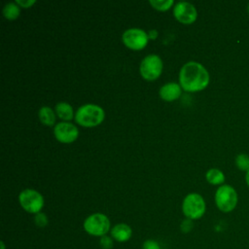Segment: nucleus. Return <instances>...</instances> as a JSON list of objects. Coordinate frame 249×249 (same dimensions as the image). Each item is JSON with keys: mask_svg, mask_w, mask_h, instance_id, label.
Wrapping results in <instances>:
<instances>
[{"mask_svg": "<svg viewBox=\"0 0 249 249\" xmlns=\"http://www.w3.org/2000/svg\"><path fill=\"white\" fill-rule=\"evenodd\" d=\"M193 228H194V222H193V220L188 219V218L184 219L180 224V230L184 233L190 232L193 230Z\"/></svg>", "mask_w": 249, "mask_h": 249, "instance_id": "412c9836", "label": "nucleus"}, {"mask_svg": "<svg viewBox=\"0 0 249 249\" xmlns=\"http://www.w3.org/2000/svg\"><path fill=\"white\" fill-rule=\"evenodd\" d=\"M162 67L163 64L161 58L159 55L152 53L142 59L139 67V72L143 79L147 81H154L160 76L162 72Z\"/></svg>", "mask_w": 249, "mask_h": 249, "instance_id": "423d86ee", "label": "nucleus"}, {"mask_svg": "<svg viewBox=\"0 0 249 249\" xmlns=\"http://www.w3.org/2000/svg\"><path fill=\"white\" fill-rule=\"evenodd\" d=\"M87 233L93 236H104L111 231V223L109 218L103 213H93L88 216L83 224Z\"/></svg>", "mask_w": 249, "mask_h": 249, "instance_id": "7ed1b4c3", "label": "nucleus"}, {"mask_svg": "<svg viewBox=\"0 0 249 249\" xmlns=\"http://www.w3.org/2000/svg\"><path fill=\"white\" fill-rule=\"evenodd\" d=\"M99 245L102 249H112L114 246V239L108 235L101 236L99 239Z\"/></svg>", "mask_w": 249, "mask_h": 249, "instance_id": "aec40b11", "label": "nucleus"}, {"mask_svg": "<svg viewBox=\"0 0 249 249\" xmlns=\"http://www.w3.org/2000/svg\"><path fill=\"white\" fill-rule=\"evenodd\" d=\"M105 118L102 107L96 104H85L78 108L75 113V121L78 124L85 127H93L100 124Z\"/></svg>", "mask_w": 249, "mask_h": 249, "instance_id": "f03ea898", "label": "nucleus"}, {"mask_svg": "<svg viewBox=\"0 0 249 249\" xmlns=\"http://www.w3.org/2000/svg\"><path fill=\"white\" fill-rule=\"evenodd\" d=\"M173 0H150L152 7L158 11L164 12L169 10L173 5Z\"/></svg>", "mask_w": 249, "mask_h": 249, "instance_id": "f3484780", "label": "nucleus"}, {"mask_svg": "<svg viewBox=\"0 0 249 249\" xmlns=\"http://www.w3.org/2000/svg\"><path fill=\"white\" fill-rule=\"evenodd\" d=\"M34 222H35L37 227L44 228V227H46L48 225V217H47V215L45 213L39 212V213L35 214Z\"/></svg>", "mask_w": 249, "mask_h": 249, "instance_id": "6ab92c4d", "label": "nucleus"}, {"mask_svg": "<svg viewBox=\"0 0 249 249\" xmlns=\"http://www.w3.org/2000/svg\"><path fill=\"white\" fill-rule=\"evenodd\" d=\"M142 249H160L158 241L153 239H147L142 244Z\"/></svg>", "mask_w": 249, "mask_h": 249, "instance_id": "4be33fe9", "label": "nucleus"}, {"mask_svg": "<svg viewBox=\"0 0 249 249\" xmlns=\"http://www.w3.org/2000/svg\"><path fill=\"white\" fill-rule=\"evenodd\" d=\"M158 35H159V33H158V31H157L156 29H151V30L148 32V37H149V39H151V40L157 39Z\"/></svg>", "mask_w": 249, "mask_h": 249, "instance_id": "b1692460", "label": "nucleus"}, {"mask_svg": "<svg viewBox=\"0 0 249 249\" xmlns=\"http://www.w3.org/2000/svg\"><path fill=\"white\" fill-rule=\"evenodd\" d=\"M173 15L175 18L183 24H191L195 22L197 18L196 7L186 1H181L175 4L173 8Z\"/></svg>", "mask_w": 249, "mask_h": 249, "instance_id": "1a4fd4ad", "label": "nucleus"}, {"mask_svg": "<svg viewBox=\"0 0 249 249\" xmlns=\"http://www.w3.org/2000/svg\"><path fill=\"white\" fill-rule=\"evenodd\" d=\"M38 116H39V120L41 121V123L45 125H48V126H52L55 123V115H54V112L53 110L49 107V106H43L40 108L39 110V113H38Z\"/></svg>", "mask_w": 249, "mask_h": 249, "instance_id": "4468645a", "label": "nucleus"}, {"mask_svg": "<svg viewBox=\"0 0 249 249\" xmlns=\"http://www.w3.org/2000/svg\"><path fill=\"white\" fill-rule=\"evenodd\" d=\"M122 41L125 47L133 51L143 50L149 41L148 33L140 28L126 29L122 35Z\"/></svg>", "mask_w": 249, "mask_h": 249, "instance_id": "6e6552de", "label": "nucleus"}, {"mask_svg": "<svg viewBox=\"0 0 249 249\" xmlns=\"http://www.w3.org/2000/svg\"><path fill=\"white\" fill-rule=\"evenodd\" d=\"M0 244H1V245H0V246H1V249H5V244H4V242L1 241Z\"/></svg>", "mask_w": 249, "mask_h": 249, "instance_id": "a878e982", "label": "nucleus"}, {"mask_svg": "<svg viewBox=\"0 0 249 249\" xmlns=\"http://www.w3.org/2000/svg\"><path fill=\"white\" fill-rule=\"evenodd\" d=\"M55 113L59 119L63 120L65 122L71 121L73 118H75L73 108L67 102H62V101L58 102L55 105Z\"/></svg>", "mask_w": 249, "mask_h": 249, "instance_id": "ddd939ff", "label": "nucleus"}, {"mask_svg": "<svg viewBox=\"0 0 249 249\" xmlns=\"http://www.w3.org/2000/svg\"><path fill=\"white\" fill-rule=\"evenodd\" d=\"M245 181H246V184H247V186L249 187V170L246 172V174H245Z\"/></svg>", "mask_w": 249, "mask_h": 249, "instance_id": "393cba45", "label": "nucleus"}, {"mask_svg": "<svg viewBox=\"0 0 249 249\" xmlns=\"http://www.w3.org/2000/svg\"><path fill=\"white\" fill-rule=\"evenodd\" d=\"M205 178L207 182L212 185H222L225 182V175L218 168H210L207 170Z\"/></svg>", "mask_w": 249, "mask_h": 249, "instance_id": "2eb2a0df", "label": "nucleus"}, {"mask_svg": "<svg viewBox=\"0 0 249 249\" xmlns=\"http://www.w3.org/2000/svg\"><path fill=\"white\" fill-rule=\"evenodd\" d=\"M53 134L57 141L61 143H72L79 136L78 127L68 122H61L55 124L53 128Z\"/></svg>", "mask_w": 249, "mask_h": 249, "instance_id": "9d476101", "label": "nucleus"}, {"mask_svg": "<svg viewBox=\"0 0 249 249\" xmlns=\"http://www.w3.org/2000/svg\"><path fill=\"white\" fill-rule=\"evenodd\" d=\"M247 10H248V13H249V5H248V7H247Z\"/></svg>", "mask_w": 249, "mask_h": 249, "instance_id": "bb28decb", "label": "nucleus"}, {"mask_svg": "<svg viewBox=\"0 0 249 249\" xmlns=\"http://www.w3.org/2000/svg\"><path fill=\"white\" fill-rule=\"evenodd\" d=\"M181 91H182V88L179 84L170 82L160 87L159 93L161 99H163L164 101L170 102L179 98V96L181 95Z\"/></svg>", "mask_w": 249, "mask_h": 249, "instance_id": "9b49d317", "label": "nucleus"}, {"mask_svg": "<svg viewBox=\"0 0 249 249\" xmlns=\"http://www.w3.org/2000/svg\"><path fill=\"white\" fill-rule=\"evenodd\" d=\"M16 3L20 7V8H30L32 7L36 1L35 0H16Z\"/></svg>", "mask_w": 249, "mask_h": 249, "instance_id": "5701e85b", "label": "nucleus"}, {"mask_svg": "<svg viewBox=\"0 0 249 249\" xmlns=\"http://www.w3.org/2000/svg\"><path fill=\"white\" fill-rule=\"evenodd\" d=\"M20 15V7L16 2H9L3 8V16L5 18L14 20Z\"/></svg>", "mask_w": 249, "mask_h": 249, "instance_id": "dca6fc26", "label": "nucleus"}, {"mask_svg": "<svg viewBox=\"0 0 249 249\" xmlns=\"http://www.w3.org/2000/svg\"><path fill=\"white\" fill-rule=\"evenodd\" d=\"M210 81L206 68L196 61L185 63L179 72V83L181 88L190 92L204 89Z\"/></svg>", "mask_w": 249, "mask_h": 249, "instance_id": "f257e3e1", "label": "nucleus"}, {"mask_svg": "<svg viewBox=\"0 0 249 249\" xmlns=\"http://www.w3.org/2000/svg\"><path fill=\"white\" fill-rule=\"evenodd\" d=\"M18 201L20 206L28 213L37 214L41 212L44 206L43 196L32 189H25L18 195Z\"/></svg>", "mask_w": 249, "mask_h": 249, "instance_id": "0eeeda50", "label": "nucleus"}, {"mask_svg": "<svg viewBox=\"0 0 249 249\" xmlns=\"http://www.w3.org/2000/svg\"><path fill=\"white\" fill-rule=\"evenodd\" d=\"M111 237L118 241V242H126L127 240L130 239L132 235V230L131 228L124 223H120L115 225L111 231Z\"/></svg>", "mask_w": 249, "mask_h": 249, "instance_id": "f8f14e48", "label": "nucleus"}, {"mask_svg": "<svg viewBox=\"0 0 249 249\" xmlns=\"http://www.w3.org/2000/svg\"><path fill=\"white\" fill-rule=\"evenodd\" d=\"M206 210V204L203 197L196 193H191L185 196L182 202V211L186 218L197 220L201 218Z\"/></svg>", "mask_w": 249, "mask_h": 249, "instance_id": "39448f33", "label": "nucleus"}, {"mask_svg": "<svg viewBox=\"0 0 249 249\" xmlns=\"http://www.w3.org/2000/svg\"><path fill=\"white\" fill-rule=\"evenodd\" d=\"M235 165L238 169L247 172L249 170V156L244 153L238 154L235 158Z\"/></svg>", "mask_w": 249, "mask_h": 249, "instance_id": "a211bd4d", "label": "nucleus"}, {"mask_svg": "<svg viewBox=\"0 0 249 249\" xmlns=\"http://www.w3.org/2000/svg\"><path fill=\"white\" fill-rule=\"evenodd\" d=\"M238 196L233 187L221 185L215 193V203L218 209L224 213L231 212L237 205Z\"/></svg>", "mask_w": 249, "mask_h": 249, "instance_id": "20e7f679", "label": "nucleus"}]
</instances>
